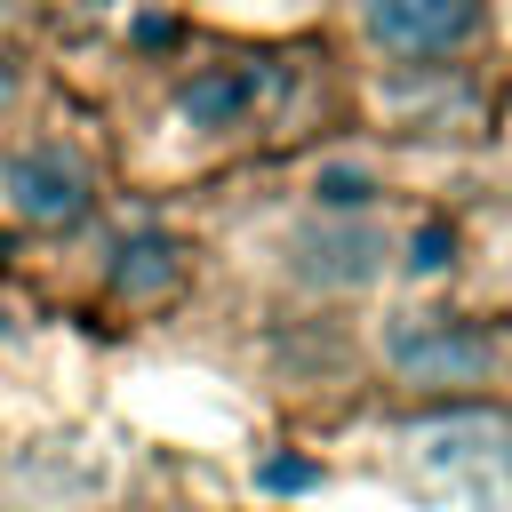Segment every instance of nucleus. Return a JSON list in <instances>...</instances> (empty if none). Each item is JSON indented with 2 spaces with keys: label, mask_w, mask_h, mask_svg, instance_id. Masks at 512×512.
I'll return each mask as SVG.
<instances>
[{
  "label": "nucleus",
  "mask_w": 512,
  "mask_h": 512,
  "mask_svg": "<svg viewBox=\"0 0 512 512\" xmlns=\"http://www.w3.org/2000/svg\"><path fill=\"white\" fill-rule=\"evenodd\" d=\"M504 264H512V216H504Z\"/></svg>",
  "instance_id": "obj_11"
},
{
  "label": "nucleus",
  "mask_w": 512,
  "mask_h": 512,
  "mask_svg": "<svg viewBox=\"0 0 512 512\" xmlns=\"http://www.w3.org/2000/svg\"><path fill=\"white\" fill-rule=\"evenodd\" d=\"M88 200H96V176H88V160L64 136H32V144H8L0 152V208L16 224H40V232L80 224Z\"/></svg>",
  "instance_id": "obj_5"
},
{
  "label": "nucleus",
  "mask_w": 512,
  "mask_h": 512,
  "mask_svg": "<svg viewBox=\"0 0 512 512\" xmlns=\"http://www.w3.org/2000/svg\"><path fill=\"white\" fill-rule=\"evenodd\" d=\"M376 352H384V368H392L400 384H416V392H472V384H488L496 360H504L496 328L472 320V312H392V320L376 328Z\"/></svg>",
  "instance_id": "obj_2"
},
{
  "label": "nucleus",
  "mask_w": 512,
  "mask_h": 512,
  "mask_svg": "<svg viewBox=\"0 0 512 512\" xmlns=\"http://www.w3.org/2000/svg\"><path fill=\"white\" fill-rule=\"evenodd\" d=\"M256 480H264V488H320V464H304V456H272Z\"/></svg>",
  "instance_id": "obj_9"
},
{
  "label": "nucleus",
  "mask_w": 512,
  "mask_h": 512,
  "mask_svg": "<svg viewBox=\"0 0 512 512\" xmlns=\"http://www.w3.org/2000/svg\"><path fill=\"white\" fill-rule=\"evenodd\" d=\"M320 0H216V16L224 24H256V32H288V24H304Z\"/></svg>",
  "instance_id": "obj_8"
},
{
  "label": "nucleus",
  "mask_w": 512,
  "mask_h": 512,
  "mask_svg": "<svg viewBox=\"0 0 512 512\" xmlns=\"http://www.w3.org/2000/svg\"><path fill=\"white\" fill-rule=\"evenodd\" d=\"M16 16H32V0H0V24H16Z\"/></svg>",
  "instance_id": "obj_10"
},
{
  "label": "nucleus",
  "mask_w": 512,
  "mask_h": 512,
  "mask_svg": "<svg viewBox=\"0 0 512 512\" xmlns=\"http://www.w3.org/2000/svg\"><path fill=\"white\" fill-rule=\"evenodd\" d=\"M288 272L304 280V288H320V296H352V288H376L384 272H392V232L376 224V216H312V224H296L288 240Z\"/></svg>",
  "instance_id": "obj_6"
},
{
  "label": "nucleus",
  "mask_w": 512,
  "mask_h": 512,
  "mask_svg": "<svg viewBox=\"0 0 512 512\" xmlns=\"http://www.w3.org/2000/svg\"><path fill=\"white\" fill-rule=\"evenodd\" d=\"M416 480L464 512H512V416L496 408H432L400 432Z\"/></svg>",
  "instance_id": "obj_1"
},
{
  "label": "nucleus",
  "mask_w": 512,
  "mask_h": 512,
  "mask_svg": "<svg viewBox=\"0 0 512 512\" xmlns=\"http://www.w3.org/2000/svg\"><path fill=\"white\" fill-rule=\"evenodd\" d=\"M344 8L360 48L408 72H440L488 40V0H344Z\"/></svg>",
  "instance_id": "obj_3"
},
{
  "label": "nucleus",
  "mask_w": 512,
  "mask_h": 512,
  "mask_svg": "<svg viewBox=\"0 0 512 512\" xmlns=\"http://www.w3.org/2000/svg\"><path fill=\"white\" fill-rule=\"evenodd\" d=\"M288 88V64H272L264 48L256 56H216V64H192L176 88H168V128L184 136H248L272 120Z\"/></svg>",
  "instance_id": "obj_4"
},
{
  "label": "nucleus",
  "mask_w": 512,
  "mask_h": 512,
  "mask_svg": "<svg viewBox=\"0 0 512 512\" xmlns=\"http://www.w3.org/2000/svg\"><path fill=\"white\" fill-rule=\"evenodd\" d=\"M184 280V248L176 240H160V232H136V240H120V264H112V288L120 296H168Z\"/></svg>",
  "instance_id": "obj_7"
}]
</instances>
